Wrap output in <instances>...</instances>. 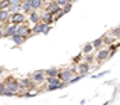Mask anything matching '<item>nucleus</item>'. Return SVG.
Returning a JSON list of instances; mask_svg holds the SVG:
<instances>
[{
	"label": "nucleus",
	"mask_w": 120,
	"mask_h": 105,
	"mask_svg": "<svg viewBox=\"0 0 120 105\" xmlns=\"http://www.w3.org/2000/svg\"><path fill=\"white\" fill-rule=\"evenodd\" d=\"M56 3L59 4L60 7H63V6H64L66 3H68V1H67V0H56Z\"/></svg>",
	"instance_id": "nucleus-32"
},
{
	"label": "nucleus",
	"mask_w": 120,
	"mask_h": 105,
	"mask_svg": "<svg viewBox=\"0 0 120 105\" xmlns=\"http://www.w3.org/2000/svg\"><path fill=\"white\" fill-rule=\"evenodd\" d=\"M10 4H11L10 0H1L0 1V10H8Z\"/></svg>",
	"instance_id": "nucleus-23"
},
{
	"label": "nucleus",
	"mask_w": 120,
	"mask_h": 105,
	"mask_svg": "<svg viewBox=\"0 0 120 105\" xmlns=\"http://www.w3.org/2000/svg\"><path fill=\"white\" fill-rule=\"evenodd\" d=\"M31 78L34 83H43L46 80V73L45 70H38V71H34L31 74Z\"/></svg>",
	"instance_id": "nucleus-2"
},
{
	"label": "nucleus",
	"mask_w": 120,
	"mask_h": 105,
	"mask_svg": "<svg viewBox=\"0 0 120 105\" xmlns=\"http://www.w3.org/2000/svg\"><path fill=\"white\" fill-rule=\"evenodd\" d=\"M67 1H70V3H73V1H75V0H67Z\"/></svg>",
	"instance_id": "nucleus-36"
},
{
	"label": "nucleus",
	"mask_w": 120,
	"mask_h": 105,
	"mask_svg": "<svg viewBox=\"0 0 120 105\" xmlns=\"http://www.w3.org/2000/svg\"><path fill=\"white\" fill-rule=\"evenodd\" d=\"M43 25H45V23H38V24H35V27L32 28V34H42L43 32Z\"/></svg>",
	"instance_id": "nucleus-13"
},
{
	"label": "nucleus",
	"mask_w": 120,
	"mask_h": 105,
	"mask_svg": "<svg viewBox=\"0 0 120 105\" xmlns=\"http://www.w3.org/2000/svg\"><path fill=\"white\" fill-rule=\"evenodd\" d=\"M109 58V49H99L98 53H96V59L99 62H103Z\"/></svg>",
	"instance_id": "nucleus-6"
},
{
	"label": "nucleus",
	"mask_w": 120,
	"mask_h": 105,
	"mask_svg": "<svg viewBox=\"0 0 120 105\" xmlns=\"http://www.w3.org/2000/svg\"><path fill=\"white\" fill-rule=\"evenodd\" d=\"M21 8V0L18 1H11L10 7H8V11L10 13H18V10Z\"/></svg>",
	"instance_id": "nucleus-10"
},
{
	"label": "nucleus",
	"mask_w": 120,
	"mask_h": 105,
	"mask_svg": "<svg viewBox=\"0 0 120 105\" xmlns=\"http://www.w3.org/2000/svg\"><path fill=\"white\" fill-rule=\"evenodd\" d=\"M41 21L45 23V24H52V23L55 21V20H53V14L49 13V11H46L43 16H41Z\"/></svg>",
	"instance_id": "nucleus-7"
},
{
	"label": "nucleus",
	"mask_w": 120,
	"mask_h": 105,
	"mask_svg": "<svg viewBox=\"0 0 120 105\" xmlns=\"http://www.w3.org/2000/svg\"><path fill=\"white\" fill-rule=\"evenodd\" d=\"M41 6H42V0H31V8L32 10L38 11L41 8Z\"/></svg>",
	"instance_id": "nucleus-19"
},
{
	"label": "nucleus",
	"mask_w": 120,
	"mask_h": 105,
	"mask_svg": "<svg viewBox=\"0 0 120 105\" xmlns=\"http://www.w3.org/2000/svg\"><path fill=\"white\" fill-rule=\"evenodd\" d=\"M88 70H90V66H88V63L85 62V63H80L78 65V73L81 74V76H85L87 73H88Z\"/></svg>",
	"instance_id": "nucleus-11"
},
{
	"label": "nucleus",
	"mask_w": 120,
	"mask_h": 105,
	"mask_svg": "<svg viewBox=\"0 0 120 105\" xmlns=\"http://www.w3.org/2000/svg\"><path fill=\"white\" fill-rule=\"evenodd\" d=\"M73 76H74V74H73V70H70V69L59 71V74H57V77L60 78V81H64V83H67V84H68V81H70V78H71Z\"/></svg>",
	"instance_id": "nucleus-3"
},
{
	"label": "nucleus",
	"mask_w": 120,
	"mask_h": 105,
	"mask_svg": "<svg viewBox=\"0 0 120 105\" xmlns=\"http://www.w3.org/2000/svg\"><path fill=\"white\" fill-rule=\"evenodd\" d=\"M94 51V46H92V43H85L84 45V48H82V53L84 55H88Z\"/></svg>",
	"instance_id": "nucleus-21"
},
{
	"label": "nucleus",
	"mask_w": 120,
	"mask_h": 105,
	"mask_svg": "<svg viewBox=\"0 0 120 105\" xmlns=\"http://www.w3.org/2000/svg\"><path fill=\"white\" fill-rule=\"evenodd\" d=\"M102 43H103V38H98L92 42V46H94V49H99L102 46Z\"/></svg>",
	"instance_id": "nucleus-22"
},
{
	"label": "nucleus",
	"mask_w": 120,
	"mask_h": 105,
	"mask_svg": "<svg viewBox=\"0 0 120 105\" xmlns=\"http://www.w3.org/2000/svg\"><path fill=\"white\" fill-rule=\"evenodd\" d=\"M63 14H64V13H63V10H61V8H59V10H57V11L53 14V20H55V21H57V20H59Z\"/></svg>",
	"instance_id": "nucleus-24"
},
{
	"label": "nucleus",
	"mask_w": 120,
	"mask_h": 105,
	"mask_svg": "<svg viewBox=\"0 0 120 105\" xmlns=\"http://www.w3.org/2000/svg\"><path fill=\"white\" fill-rule=\"evenodd\" d=\"M31 32H32V31H31V28L27 25V24H24V23H22V24H20V25L17 27V34L22 35V36H25V38H27Z\"/></svg>",
	"instance_id": "nucleus-5"
},
{
	"label": "nucleus",
	"mask_w": 120,
	"mask_h": 105,
	"mask_svg": "<svg viewBox=\"0 0 120 105\" xmlns=\"http://www.w3.org/2000/svg\"><path fill=\"white\" fill-rule=\"evenodd\" d=\"M3 36H4V32H3V31H0V38H3Z\"/></svg>",
	"instance_id": "nucleus-34"
},
{
	"label": "nucleus",
	"mask_w": 120,
	"mask_h": 105,
	"mask_svg": "<svg viewBox=\"0 0 120 105\" xmlns=\"http://www.w3.org/2000/svg\"><path fill=\"white\" fill-rule=\"evenodd\" d=\"M3 71H4V69H3V67H0V76L3 74Z\"/></svg>",
	"instance_id": "nucleus-35"
},
{
	"label": "nucleus",
	"mask_w": 120,
	"mask_h": 105,
	"mask_svg": "<svg viewBox=\"0 0 120 105\" xmlns=\"http://www.w3.org/2000/svg\"><path fill=\"white\" fill-rule=\"evenodd\" d=\"M21 8H22V11H25V13H31V0H22L21 1Z\"/></svg>",
	"instance_id": "nucleus-17"
},
{
	"label": "nucleus",
	"mask_w": 120,
	"mask_h": 105,
	"mask_svg": "<svg viewBox=\"0 0 120 105\" xmlns=\"http://www.w3.org/2000/svg\"><path fill=\"white\" fill-rule=\"evenodd\" d=\"M11 39H13V42L18 46V45H22L24 42H25V36H22V35H20V34H14L13 36H11Z\"/></svg>",
	"instance_id": "nucleus-8"
},
{
	"label": "nucleus",
	"mask_w": 120,
	"mask_h": 105,
	"mask_svg": "<svg viewBox=\"0 0 120 105\" xmlns=\"http://www.w3.org/2000/svg\"><path fill=\"white\" fill-rule=\"evenodd\" d=\"M4 84H6V90L11 91V93H14V94H17V93L20 91V84H18V80H15L14 77H8V78L4 81Z\"/></svg>",
	"instance_id": "nucleus-1"
},
{
	"label": "nucleus",
	"mask_w": 120,
	"mask_h": 105,
	"mask_svg": "<svg viewBox=\"0 0 120 105\" xmlns=\"http://www.w3.org/2000/svg\"><path fill=\"white\" fill-rule=\"evenodd\" d=\"M10 20V11L8 10H0V23H6Z\"/></svg>",
	"instance_id": "nucleus-12"
},
{
	"label": "nucleus",
	"mask_w": 120,
	"mask_h": 105,
	"mask_svg": "<svg viewBox=\"0 0 120 105\" xmlns=\"http://www.w3.org/2000/svg\"><path fill=\"white\" fill-rule=\"evenodd\" d=\"M50 28H52V25H50V24H45V25H43V32H42V34L46 35L49 31H50Z\"/></svg>",
	"instance_id": "nucleus-27"
},
{
	"label": "nucleus",
	"mask_w": 120,
	"mask_h": 105,
	"mask_svg": "<svg viewBox=\"0 0 120 105\" xmlns=\"http://www.w3.org/2000/svg\"><path fill=\"white\" fill-rule=\"evenodd\" d=\"M109 71L106 70V71H102V73H99V74H95V76H92V78H99V77H103L105 74H108Z\"/></svg>",
	"instance_id": "nucleus-28"
},
{
	"label": "nucleus",
	"mask_w": 120,
	"mask_h": 105,
	"mask_svg": "<svg viewBox=\"0 0 120 105\" xmlns=\"http://www.w3.org/2000/svg\"><path fill=\"white\" fill-rule=\"evenodd\" d=\"M112 34H113V35H116V36H120V27H117V28H113Z\"/></svg>",
	"instance_id": "nucleus-30"
},
{
	"label": "nucleus",
	"mask_w": 120,
	"mask_h": 105,
	"mask_svg": "<svg viewBox=\"0 0 120 105\" xmlns=\"http://www.w3.org/2000/svg\"><path fill=\"white\" fill-rule=\"evenodd\" d=\"M3 95H4V97H13V95H15V94H14V93H11V91H8V90H4Z\"/></svg>",
	"instance_id": "nucleus-29"
},
{
	"label": "nucleus",
	"mask_w": 120,
	"mask_h": 105,
	"mask_svg": "<svg viewBox=\"0 0 120 105\" xmlns=\"http://www.w3.org/2000/svg\"><path fill=\"white\" fill-rule=\"evenodd\" d=\"M30 20L34 24H38V23H41V16L38 14V11L32 10V11H31V16H30Z\"/></svg>",
	"instance_id": "nucleus-15"
},
{
	"label": "nucleus",
	"mask_w": 120,
	"mask_h": 105,
	"mask_svg": "<svg viewBox=\"0 0 120 105\" xmlns=\"http://www.w3.org/2000/svg\"><path fill=\"white\" fill-rule=\"evenodd\" d=\"M60 70L57 69V67H50V69L45 70V73H46V76H57L59 74Z\"/></svg>",
	"instance_id": "nucleus-20"
},
{
	"label": "nucleus",
	"mask_w": 120,
	"mask_h": 105,
	"mask_svg": "<svg viewBox=\"0 0 120 105\" xmlns=\"http://www.w3.org/2000/svg\"><path fill=\"white\" fill-rule=\"evenodd\" d=\"M63 7H64V8H63V13L66 14V13H68V11L71 10V7H73V3H70V1H68V3H66Z\"/></svg>",
	"instance_id": "nucleus-25"
},
{
	"label": "nucleus",
	"mask_w": 120,
	"mask_h": 105,
	"mask_svg": "<svg viewBox=\"0 0 120 105\" xmlns=\"http://www.w3.org/2000/svg\"><path fill=\"white\" fill-rule=\"evenodd\" d=\"M17 27H18V25H15V24L10 25V27L6 30V32H4V36H13L14 34H17Z\"/></svg>",
	"instance_id": "nucleus-14"
},
{
	"label": "nucleus",
	"mask_w": 120,
	"mask_h": 105,
	"mask_svg": "<svg viewBox=\"0 0 120 105\" xmlns=\"http://www.w3.org/2000/svg\"><path fill=\"white\" fill-rule=\"evenodd\" d=\"M92 60H94V56H92V55H90V53H88V56H87V63H91Z\"/></svg>",
	"instance_id": "nucleus-33"
},
{
	"label": "nucleus",
	"mask_w": 120,
	"mask_h": 105,
	"mask_svg": "<svg viewBox=\"0 0 120 105\" xmlns=\"http://www.w3.org/2000/svg\"><path fill=\"white\" fill-rule=\"evenodd\" d=\"M59 8H60V6H59V4H57L56 1H52V3H50V4L48 6V10H46V11H49V13L55 14V13H56V11H57Z\"/></svg>",
	"instance_id": "nucleus-18"
},
{
	"label": "nucleus",
	"mask_w": 120,
	"mask_h": 105,
	"mask_svg": "<svg viewBox=\"0 0 120 105\" xmlns=\"http://www.w3.org/2000/svg\"><path fill=\"white\" fill-rule=\"evenodd\" d=\"M82 77H84V76H81V74H80V76H75V77H71L70 81H68V84H74V83H77V81H78L80 78H82Z\"/></svg>",
	"instance_id": "nucleus-26"
},
{
	"label": "nucleus",
	"mask_w": 120,
	"mask_h": 105,
	"mask_svg": "<svg viewBox=\"0 0 120 105\" xmlns=\"http://www.w3.org/2000/svg\"><path fill=\"white\" fill-rule=\"evenodd\" d=\"M57 83H60V78L57 76H46V84H48V86L57 84Z\"/></svg>",
	"instance_id": "nucleus-16"
},
{
	"label": "nucleus",
	"mask_w": 120,
	"mask_h": 105,
	"mask_svg": "<svg viewBox=\"0 0 120 105\" xmlns=\"http://www.w3.org/2000/svg\"><path fill=\"white\" fill-rule=\"evenodd\" d=\"M4 90H6V84L4 83H0V95H3Z\"/></svg>",
	"instance_id": "nucleus-31"
},
{
	"label": "nucleus",
	"mask_w": 120,
	"mask_h": 105,
	"mask_svg": "<svg viewBox=\"0 0 120 105\" xmlns=\"http://www.w3.org/2000/svg\"><path fill=\"white\" fill-rule=\"evenodd\" d=\"M11 24H15V25H20V24H22L24 21H25V17H24V14H21V13H13V16H11Z\"/></svg>",
	"instance_id": "nucleus-4"
},
{
	"label": "nucleus",
	"mask_w": 120,
	"mask_h": 105,
	"mask_svg": "<svg viewBox=\"0 0 120 105\" xmlns=\"http://www.w3.org/2000/svg\"><path fill=\"white\" fill-rule=\"evenodd\" d=\"M18 84H20V90H27V91L34 86V84L30 83V80H27V78H21V80L18 81Z\"/></svg>",
	"instance_id": "nucleus-9"
}]
</instances>
